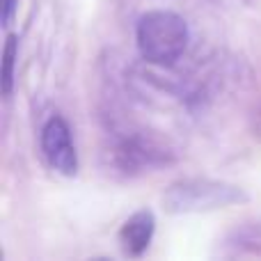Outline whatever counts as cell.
Here are the masks:
<instances>
[{
    "label": "cell",
    "mask_w": 261,
    "mask_h": 261,
    "mask_svg": "<svg viewBox=\"0 0 261 261\" xmlns=\"http://www.w3.org/2000/svg\"><path fill=\"white\" fill-rule=\"evenodd\" d=\"M250 195L245 188L222 179L208 176H186L165 188L161 197L163 211L170 216H190V213H213L220 208L248 204Z\"/></svg>",
    "instance_id": "1"
},
{
    "label": "cell",
    "mask_w": 261,
    "mask_h": 261,
    "mask_svg": "<svg viewBox=\"0 0 261 261\" xmlns=\"http://www.w3.org/2000/svg\"><path fill=\"white\" fill-rule=\"evenodd\" d=\"M190 41L188 23L170 9H151L135 25V44L142 60L156 67H170L186 53Z\"/></svg>",
    "instance_id": "2"
},
{
    "label": "cell",
    "mask_w": 261,
    "mask_h": 261,
    "mask_svg": "<svg viewBox=\"0 0 261 261\" xmlns=\"http://www.w3.org/2000/svg\"><path fill=\"white\" fill-rule=\"evenodd\" d=\"M41 151H44V158L48 161V165L58 174H78V151L71 138V128H69L64 117L53 115L44 124V128H41Z\"/></svg>",
    "instance_id": "3"
},
{
    "label": "cell",
    "mask_w": 261,
    "mask_h": 261,
    "mask_svg": "<svg viewBox=\"0 0 261 261\" xmlns=\"http://www.w3.org/2000/svg\"><path fill=\"white\" fill-rule=\"evenodd\" d=\"M172 161V151L156 142H149L142 138H128L119 144L117 149V163L124 172H144L151 167L167 165Z\"/></svg>",
    "instance_id": "4"
},
{
    "label": "cell",
    "mask_w": 261,
    "mask_h": 261,
    "mask_svg": "<svg viewBox=\"0 0 261 261\" xmlns=\"http://www.w3.org/2000/svg\"><path fill=\"white\" fill-rule=\"evenodd\" d=\"M153 231H156V216H153V211L140 208L133 216H128L124 220V225L119 227V234H117L124 254H128V257L144 254L153 239Z\"/></svg>",
    "instance_id": "5"
},
{
    "label": "cell",
    "mask_w": 261,
    "mask_h": 261,
    "mask_svg": "<svg viewBox=\"0 0 261 261\" xmlns=\"http://www.w3.org/2000/svg\"><path fill=\"white\" fill-rule=\"evenodd\" d=\"M16 60H18V37L9 32L3 48V96L9 99L14 94V81H16Z\"/></svg>",
    "instance_id": "6"
},
{
    "label": "cell",
    "mask_w": 261,
    "mask_h": 261,
    "mask_svg": "<svg viewBox=\"0 0 261 261\" xmlns=\"http://www.w3.org/2000/svg\"><path fill=\"white\" fill-rule=\"evenodd\" d=\"M0 5H3V25L9 28L14 21V14H16L18 0H0Z\"/></svg>",
    "instance_id": "7"
},
{
    "label": "cell",
    "mask_w": 261,
    "mask_h": 261,
    "mask_svg": "<svg viewBox=\"0 0 261 261\" xmlns=\"http://www.w3.org/2000/svg\"><path fill=\"white\" fill-rule=\"evenodd\" d=\"M257 133H259V138H261V113H259V124H257Z\"/></svg>",
    "instance_id": "8"
}]
</instances>
